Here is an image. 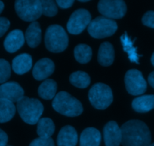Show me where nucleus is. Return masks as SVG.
Returning <instances> with one entry per match:
<instances>
[{
    "instance_id": "1",
    "label": "nucleus",
    "mask_w": 154,
    "mask_h": 146,
    "mask_svg": "<svg viewBox=\"0 0 154 146\" xmlns=\"http://www.w3.org/2000/svg\"><path fill=\"white\" fill-rule=\"evenodd\" d=\"M123 146H149L151 133L147 124L140 120H130L120 127Z\"/></svg>"
},
{
    "instance_id": "2",
    "label": "nucleus",
    "mask_w": 154,
    "mask_h": 146,
    "mask_svg": "<svg viewBox=\"0 0 154 146\" xmlns=\"http://www.w3.org/2000/svg\"><path fill=\"white\" fill-rule=\"evenodd\" d=\"M54 110L68 117H76L84 111L82 103L66 91H60L56 94L52 103Z\"/></svg>"
},
{
    "instance_id": "3",
    "label": "nucleus",
    "mask_w": 154,
    "mask_h": 146,
    "mask_svg": "<svg viewBox=\"0 0 154 146\" xmlns=\"http://www.w3.org/2000/svg\"><path fill=\"white\" fill-rule=\"evenodd\" d=\"M17 109L23 121L26 124H37L44 111L40 100L23 96L17 102Z\"/></svg>"
},
{
    "instance_id": "4",
    "label": "nucleus",
    "mask_w": 154,
    "mask_h": 146,
    "mask_svg": "<svg viewBox=\"0 0 154 146\" xmlns=\"http://www.w3.org/2000/svg\"><path fill=\"white\" fill-rule=\"evenodd\" d=\"M45 43L50 52H62L69 45V36L61 25H51L45 32Z\"/></svg>"
},
{
    "instance_id": "5",
    "label": "nucleus",
    "mask_w": 154,
    "mask_h": 146,
    "mask_svg": "<svg viewBox=\"0 0 154 146\" xmlns=\"http://www.w3.org/2000/svg\"><path fill=\"white\" fill-rule=\"evenodd\" d=\"M88 97L92 106L97 109H107L114 100L111 88L101 82L93 85L89 91Z\"/></svg>"
},
{
    "instance_id": "6",
    "label": "nucleus",
    "mask_w": 154,
    "mask_h": 146,
    "mask_svg": "<svg viewBox=\"0 0 154 146\" xmlns=\"http://www.w3.org/2000/svg\"><path fill=\"white\" fill-rule=\"evenodd\" d=\"M87 30L94 38H105L113 35L117 31V24L114 19L100 16L91 20Z\"/></svg>"
},
{
    "instance_id": "7",
    "label": "nucleus",
    "mask_w": 154,
    "mask_h": 146,
    "mask_svg": "<svg viewBox=\"0 0 154 146\" xmlns=\"http://www.w3.org/2000/svg\"><path fill=\"white\" fill-rule=\"evenodd\" d=\"M14 7L18 16L26 22H35L42 15L39 0H18L15 1Z\"/></svg>"
},
{
    "instance_id": "8",
    "label": "nucleus",
    "mask_w": 154,
    "mask_h": 146,
    "mask_svg": "<svg viewBox=\"0 0 154 146\" xmlns=\"http://www.w3.org/2000/svg\"><path fill=\"white\" fill-rule=\"evenodd\" d=\"M98 10L105 17L121 19L126 14L127 7L122 0H102L98 3Z\"/></svg>"
},
{
    "instance_id": "9",
    "label": "nucleus",
    "mask_w": 154,
    "mask_h": 146,
    "mask_svg": "<svg viewBox=\"0 0 154 146\" xmlns=\"http://www.w3.org/2000/svg\"><path fill=\"white\" fill-rule=\"evenodd\" d=\"M126 88L132 95L144 94L147 90V82L142 73L137 69H131L126 73L124 78Z\"/></svg>"
},
{
    "instance_id": "10",
    "label": "nucleus",
    "mask_w": 154,
    "mask_h": 146,
    "mask_svg": "<svg viewBox=\"0 0 154 146\" xmlns=\"http://www.w3.org/2000/svg\"><path fill=\"white\" fill-rule=\"evenodd\" d=\"M91 22V14L89 10L80 8L71 15L67 23V29L72 34H79Z\"/></svg>"
},
{
    "instance_id": "11",
    "label": "nucleus",
    "mask_w": 154,
    "mask_h": 146,
    "mask_svg": "<svg viewBox=\"0 0 154 146\" xmlns=\"http://www.w3.org/2000/svg\"><path fill=\"white\" fill-rule=\"evenodd\" d=\"M24 96V91L16 82H5L0 85V98L9 100L12 103L17 102Z\"/></svg>"
},
{
    "instance_id": "12",
    "label": "nucleus",
    "mask_w": 154,
    "mask_h": 146,
    "mask_svg": "<svg viewBox=\"0 0 154 146\" xmlns=\"http://www.w3.org/2000/svg\"><path fill=\"white\" fill-rule=\"evenodd\" d=\"M103 136L105 146H120L121 144V129L116 121H111L105 124Z\"/></svg>"
},
{
    "instance_id": "13",
    "label": "nucleus",
    "mask_w": 154,
    "mask_h": 146,
    "mask_svg": "<svg viewBox=\"0 0 154 146\" xmlns=\"http://www.w3.org/2000/svg\"><path fill=\"white\" fill-rule=\"evenodd\" d=\"M55 64L48 58H43L35 64L32 70L33 77L36 80H43L51 76L54 71Z\"/></svg>"
},
{
    "instance_id": "14",
    "label": "nucleus",
    "mask_w": 154,
    "mask_h": 146,
    "mask_svg": "<svg viewBox=\"0 0 154 146\" xmlns=\"http://www.w3.org/2000/svg\"><path fill=\"white\" fill-rule=\"evenodd\" d=\"M25 43V37L23 31L15 29L11 31L4 40L5 49L10 53H14L23 46Z\"/></svg>"
},
{
    "instance_id": "15",
    "label": "nucleus",
    "mask_w": 154,
    "mask_h": 146,
    "mask_svg": "<svg viewBox=\"0 0 154 146\" xmlns=\"http://www.w3.org/2000/svg\"><path fill=\"white\" fill-rule=\"evenodd\" d=\"M78 143V133L71 125L63 127L57 136L58 146H76Z\"/></svg>"
},
{
    "instance_id": "16",
    "label": "nucleus",
    "mask_w": 154,
    "mask_h": 146,
    "mask_svg": "<svg viewBox=\"0 0 154 146\" xmlns=\"http://www.w3.org/2000/svg\"><path fill=\"white\" fill-rule=\"evenodd\" d=\"M32 66V58L28 53L20 54L12 61V69L17 74H24L31 69Z\"/></svg>"
},
{
    "instance_id": "17",
    "label": "nucleus",
    "mask_w": 154,
    "mask_h": 146,
    "mask_svg": "<svg viewBox=\"0 0 154 146\" xmlns=\"http://www.w3.org/2000/svg\"><path fill=\"white\" fill-rule=\"evenodd\" d=\"M102 140L101 133L94 127H88L83 130L80 136V146H99Z\"/></svg>"
},
{
    "instance_id": "18",
    "label": "nucleus",
    "mask_w": 154,
    "mask_h": 146,
    "mask_svg": "<svg viewBox=\"0 0 154 146\" xmlns=\"http://www.w3.org/2000/svg\"><path fill=\"white\" fill-rule=\"evenodd\" d=\"M115 52L113 45L109 42H104L100 45L98 52V61L102 66H110L113 64Z\"/></svg>"
},
{
    "instance_id": "19",
    "label": "nucleus",
    "mask_w": 154,
    "mask_h": 146,
    "mask_svg": "<svg viewBox=\"0 0 154 146\" xmlns=\"http://www.w3.org/2000/svg\"><path fill=\"white\" fill-rule=\"evenodd\" d=\"M24 37L30 47L35 48L40 44L42 40V30L38 22L35 21L29 25Z\"/></svg>"
},
{
    "instance_id": "20",
    "label": "nucleus",
    "mask_w": 154,
    "mask_h": 146,
    "mask_svg": "<svg viewBox=\"0 0 154 146\" xmlns=\"http://www.w3.org/2000/svg\"><path fill=\"white\" fill-rule=\"evenodd\" d=\"M134 110L140 113H145L154 109V95H142L136 97L132 103Z\"/></svg>"
},
{
    "instance_id": "21",
    "label": "nucleus",
    "mask_w": 154,
    "mask_h": 146,
    "mask_svg": "<svg viewBox=\"0 0 154 146\" xmlns=\"http://www.w3.org/2000/svg\"><path fill=\"white\" fill-rule=\"evenodd\" d=\"M57 84L54 79H47L38 87V95L45 100H51L56 96Z\"/></svg>"
},
{
    "instance_id": "22",
    "label": "nucleus",
    "mask_w": 154,
    "mask_h": 146,
    "mask_svg": "<svg viewBox=\"0 0 154 146\" xmlns=\"http://www.w3.org/2000/svg\"><path fill=\"white\" fill-rule=\"evenodd\" d=\"M55 124L49 118H42L37 123V133L40 138L48 139L54 134Z\"/></svg>"
},
{
    "instance_id": "23",
    "label": "nucleus",
    "mask_w": 154,
    "mask_h": 146,
    "mask_svg": "<svg viewBox=\"0 0 154 146\" xmlns=\"http://www.w3.org/2000/svg\"><path fill=\"white\" fill-rule=\"evenodd\" d=\"M16 112V106L14 103L0 98V123L8 122L12 119Z\"/></svg>"
},
{
    "instance_id": "24",
    "label": "nucleus",
    "mask_w": 154,
    "mask_h": 146,
    "mask_svg": "<svg viewBox=\"0 0 154 146\" xmlns=\"http://www.w3.org/2000/svg\"><path fill=\"white\" fill-rule=\"evenodd\" d=\"M74 54L77 61L81 64H87L91 60L93 52L90 46L81 43L75 46Z\"/></svg>"
},
{
    "instance_id": "25",
    "label": "nucleus",
    "mask_w": 154,
    "mask_h": 146,
    "mask_svg": "<svg viewBox=\"0 0 154 146\" xmlns=\"http://www.w3.org/2000/svg\"><path fill=\"white\" fill-rule=\"evenodd\" d=\"M121 43L123 44V50L126 51L129 55V58L132 62H135L137 64L139 63L138 61V57L142 56V55H138L137 53V49L133 46L134 41H132L127 35V33L125 32L120 37Z\"/></svg>"
},
{
    "instance_id": "26",
    "label": "nucleus",
    "mask_w": 154,
    "mask_h": 146,
    "mask_svg": "<svg viewBox=\"0 0 154 146\" xmlns=\"http://www.w3.org/2000/svg\"><path fill=\"white\" fill-rule=\"evenodd\" d=\"M71 84L79 88H85L90 84V76L84 71H76L72 73L69 77Z\"/></svg>"
},
{
    "instance_id": "27",
    "label": "nucleus",
    "mask_w": 154,
    "mask_h": 146,
    "mask_svg": "<svg viewBox=\"0 0 154 146\" xmlns=\"http://www.w3.org/2000/svg\"><path fill=\"white\" fill-rule=\"evenodd\" d=\"M42 9V14L45 16H54L57 14L58 8H57V3L53 0H42L41 1Z\"/></svg>"
},
{
    "instance_id": "28",
    "label": "nucleus",
    "mask_w": 154,
    "mask_h": 146,
    "mask_svg": "<svg viewBox=\"0 0 154 146\" xmlns=\"http://www.w3.org/2000/svg\"><path fill=\"white\" fill-rule=\"evenodd\" d=\"M11 76V66L6 60L0 58V83L5 82Z\"/></svg>"
},
{
    "instance_id": "29",
    "label": "nucleus",
    "mask_w": 154,
    "mask_h": 146,
    "mask_svg": "<svg viewBox=\"0 0 154 146\" xmlns=\"http://www.w3.org/2000/svg\"><path fill=\"white\" fill-rule=\"evenodd\" d=\"M29 146H55L54 142L51 138L43 139V138H36L30 143Z\"/></svg>"
},
{
    "instance_id": "30",
    "label": "nucleus",
    "mask_w": 154,
    "mask_h": 146,
    "mask_svg": "<svg viewBox=\"0 0 154 146\" xmlns=\"http://www.w3.org/2000/svg\"><path fill=\"white\" fill-rule=\"evenodd\" d=\"M142 23L146 26L154 28V11L149 10L146 12L142 17Z\"/></svg>"
},
{
    "instance_id": "31",
    "label": "nucleus",
    "mask_w": 154,
    "mask_h": 146,
    "mask_svg": "<svg viewBox=\"0 0 154 146\" xmlns=\"http://www.w3.org/2000/svg\"><path fill=\"white\" fill-rule=\"evenodd\" d=\"M10 26V21L5 17H0V37H2Z\"/></svg>"
},
{
    "instance_id": "32",
    "label": "nucleus",
    "mask_w": 154,
    "mask_h": 146,
    "mask_svg": "<svg viewBox=\"0 0 154 146\" xmlns=\"http://www.w3.org/2000/svg\"><path fill=\"white\" fill-rule=\"evenodd\" d=\"M56 3H57V5H58L61 8L66 9L73 5L74 1L73 0H57L56 1Z\"/></svg>"
},
{
    "instance_id": "33",
    "label": "nucleus",
    "mask_w": 154,
    "mask_h": 146,
    "mask_svg": "<svg viewBox=\"0 0 154 146\" xmlns=\"http://www.w3.org/2000/svg\"><path fill=\"white\" fill-rule=\"evenodd\" d=\"M8 135L2 129H0V146H5L8 143Z\"/></svg>"
},
{
    "instance_id": "34",
    "label": "nucleus",
    "mask_w": 154,
    "mask_h": 146,
    "mask_svg": "<svg viewBox=\"0 0 154 146\" xmlns=\"http://www.w3.org/2000/svg\"><path fill=\"white\" fill-rule=\"evenodd\" d=\"M148 82L153 88H154V71L151 72L148 76Z\"/></svg>"
},
{
    "instance_id": "35",
    "label": "nucleus",
    "mask_w": 154,
    "mask_h": 146,
    "mask_svg": "<svg viewBox=\"0 0 154 146\" xmlns=\"http://www.w3.org/2000/svg\"><path fill=\"white\" fill-rule=\"evenodd\" d=\"M3 9H4V4H3L2 1H0V13L2 12Z\"/></svg>"
},
{
    "instance_id": "36",
    "label": "nucleus",
    "mask_w": 154,
    "mask_h": 146,
    "mask_svg": "<svg viewBox=\"0 0 154 146\" xmlns=\"http://www.w3.org/2000/svg\"><path fill=\"white\" fill-rule=\"evenodd\" d=\"M151 63L154 66V52L153 53V55H152L151 56Z\"/></svg>"
},
{
    "instance_id": "37",
    "label": "nucleus",
    "mask_w": 154,
    "mask_h": 146,
    "mask_svg": "<svg viewBox=\"0 0 154 146\" xmlns=\"http://www.w3.org/2000/svg\"><path fill=\"white\" fill-rule=\"evenodd\" d=\"M79 1H81V2H87V1H89L88 0H80Z\"/></svg>"
},
{
    "instance_id": "38",
    "label": "nucleus",
    "mask_w": 154,
    "mask_h": 146,
    "mask_svg": "<svg viewBox=\"0 0 154 146\" xmlns=\"http://www.w3.org/2000/svg\"><path fill=\"white\" fill-rule=\"evenodd\" d=\"M149 146H154V142H153V143L150 144V145H149Z\"/></svg>"
},
{
    "instance_id": "39",
    "label": "nucleus",
    "mask_w": 154,
    "mask_h": 146,
    "mask_svg": "<svg viewBox=\"0 0 154 146\" xmlns=\"http://www.w3.org/2000/svg\"><path fill=\"white\" fill-rule=\"evenodd\" d=\"M5 146H11V145H6Z\"/></svg>"
}]
</instances>
